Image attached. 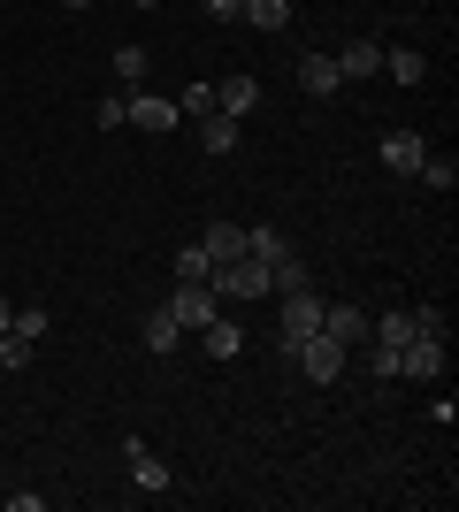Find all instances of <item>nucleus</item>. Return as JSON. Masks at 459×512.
Masks as SVG:
<instances>
[{"mask_svg":"<svg viewBox=\"0 0 459 512\" xmlns=\"http://www.w3.org/2000/svg\"><path fill=\"white\" fill-rule=\"evenodd\" d=\"M62 8H92V0H62Z\"/></svg>","mask_w":459,"mask_h":512,"instance_id":"c756f323","label":"nucleus"},{"mask_svg":"<svg viewBox=\"0 0 459 512\" xmlns=\"http://www.w3.org/2000/svg\"><path fill=\"white\" fill-rule=\"evenodd\" d=\"M299 92H314V100H329V92H345L337 62H329V54H306V62H299Z\"/></svg>","mask_w":459,"mask_h":512,"instance_id":"9b49d317","label":"nucleus"},{"mask_svg":"<svg viewBox=\"0 0 459 512\" xmlns=\"http://www.w3.org/2000/svg\"><path fill=\"white\" fill-rule=\"evenodd\" d=\"M199 344H207V360H238V352H245V329H238V321H207V329H199Z\"/></svg>","mask_w":459,"mask_h":512,"instance_id":"f8f14e48","label":"nucleus"},{"mask_svg":"<svg viewBox=\"0 0 459 512\" xmlns=\"http://www.w3.org/2000/svg\"><path fill=\"white\" fill-rule=\"evenodd\" d=\"M368 306H322V337H337L345 344V352H360V344H368Z\"/></svg>","mask_w":459,"mask_h":512,"instance_id":"423d86ee","label":"nucleus"},{"mask_svg":"<svg viewBox=\"0 0 459 512\" xmlns=\"http://www.w3.org/2000/svg\"><path fill=\"white\" fill-rule=\"evenodd\" d=\"M444 344L452 337H406L398 344V375H444Z\"/></svg>","mask_w":459,"mask_h":512,"instance_id":"0eeeda50","label":"nucleus"},{"mask_svg":"<svg viewBox=\"0 0 459 512\" xmlns=\"http://www.w3.org/2000/svg\"><path fill=\"white\" fill-rule=\"evenodd\" d=\"M421 153H429V138H421V130H406V123L383 130V169H391V176H414Z\"/></svg>","mask_w":459,"mask_h":512,"instance_id":"39448f33","label":"nucleus"},{"mask_svg":"<svg viewBox=\"0 0 459 512\" xmlns=\"http://www.w3.org/2000/svg\"><path fill=\"white\" fill-rule=\"evenodd\" d=\"M146 62H153L146 46H123V54H115V77H123V92H138V85H146Z\"/></svg>","mask_w":459,"mask_h":512,"instance_id":"4be33fe9","label":"nucleus"},{"mask_svg":"<svg viewBox=\"0 0 459 512\" xmlns=\"http://www.w3.org/2000/svg\"><path fill=\"white\" fill-rule=\"evenodd\" d=\"M322 329V291L306 283V291H284V344H299V337H314Z\"/></svg>","mask_w":459,"mask_h":512,"instance_id":"20e7f679","label":"nucleus"},{"mask_svg":"<svg viewBox=\"0 0 459 512\" xmlns=\"http://www.w3.org/2000/svg\"><path fill=\"white\" fill-rule=\"evenodd\" d=\"M414 184H429V192H452V184H459V161H452V153H421Z\"/></svg>","mask_w":459,"mask_h":512,"instance_id":"a211bd4d","label":"nucleus"},{"mask_svg":"<svg viewBox=\"0 0 459 512\" xmlns=\"http://www.w3.org/2000/svg\"><path fill=\"white\" fill-rule=\"evenodd\" d=\"M383 69H391L398 85H421V77H429V54H414V46H391V54H383Z\"/></svg>","mask_w":459,"mask_h":512,"instance_id":"6ab92c4d","label":"nucleus"},{"mask_svg":"<svg viewBox=\"0 0 459 512\" xmlns=\"http://www.w3.org/2000/svg\"><path fill=\"white\" fill-rule=\"evenodd\" d=\"M199 146H207V153H238V115H222V107H215V115H199Z\"/></svg>","mask_w":459,"mask_h":512,"instance_id":"ddd939ff","label":"nucleus"},{"mask_svg":"<svg viewBox=\"0 0 459 512\" xmlns=\"http://www.w3.org/2000/svg\"><path fill=\"white\" fill-rule=\"evenodd\" d=\"M8 329H16L23 344H39L46 329H54V314H46V306H16V314H8Z\"/></svg>","mask_w":459,"mask_h":512,"instance_id":"aec40b11","label":"nucleus"},{"mask_svg":"<svg viewBox=\"0 0 459 512\" xmlns=\"http://www.w3.org/2000/svg\"><path fill=\"white\" fill-rule=\"evenodd\" d=\"M92 123H100V130H123V123H131V92H108V100L92 107Z\"/></svg>","mask_w":459,"mask_h":512,"instance_id":"b1692460","label":"nucleus"},{"mask_svg":"<svg viewBox=\"0 0 459 512\" xmlns=\"http://www.w3.org/2000/svg\"><path fill=\"white\" fill-rule=\"evenodd\" d=\"M245 253L261 260V268H276V260H291V237H284V230H268V222H261V230H245Z\"/></svg>","mask_w":459,"mask_h":512,"instance_id":"f3484780","label":"nucleus"},{"mask_svg":"<svg viewBox=\"0 0 459 512\" xmlns=\"http://www.w3.org/2000/svg\"><path fill=\"white\" fill-rule=\"evenodd\" d=\"M238 16L253 31H291V0H238Z\"/></svg>","mask_w":459,"mask_h":512,"instance_id":"4468645a","label":"nucleus"},{"mask_svg":"<svg viewBox=\"0 0 459 512\" xmlns=\"http://www.w3.org/2000/svg\"><path fill=\"white\" fill-rule=\"evenodd\" d=\"M406 314H414V337H452V329H444V306H406Z\"/></svg>","mask_w":459,"mask_h":512,"instance_id":"bb28decb","label":"nucleus"},{"mask_svg":"<svg viewBox=\"0 0 459 512\" xmlns=\"http://www.w3.org/2000/svg\"><path fill=\"white\" fill-rule=\"evenodd\" d=\"M207 16H215V23H238V0H207Z\"/></svg>","mask_w":459,"mask_h":512,"instance_id":"cd10ccee","label":"nucleus"},{"mask_svg":"<svg viewBox=\"0 0 459 512\" xmlns=\"http://www.w3.org/2000/svg\"><path fill=\"white\" fill-rule=\"evenodd\" d=\"M207 276H215L207 245H184V253H176V283H207Z\"/></svg>","mask_w":459,"mask_h":512,"instance_id":"5701e85b","label":"nucleus"},{"mask_svg":"<svg viewBox=\"0 0 459 512\" xmlns=\"http://www.w3.org/2000/svg\"><path fill=\"white\" fill-rule=\"evenodd\" d=\"M131 123L138 130H176L184 115H176V100H161V92H131Z\"/></svg>","mask_w":459,"mask_h":512,"instance_id":"9d476101","label":"nucleus"},{"mask_svg":"<svg viewBox=\"0 0 459 512\" xmlns=\"http://www.w3.org/2000/svg\"><path fill=\"white\" fill-rule=\"evenodd\" d=\"M169 314H176V329H207V321L222 314V299H215V291H207V283H176Z\"/></svg>","mask_w":459,"mask_h":512,"instance_id":"7ed1b4c3","label":"nucleus"},{"mask_svg":"<svg viewBox=\"0 0 459 512\" xmlns=\"http://www.w3.org/2000/svg\"><path fill=\"white\" fill-rule=\"evenodd\" d=\"M8 314H16V306H8V299H0V329H8Z\"/></svg>","mask_w":459,"mask_h":512,"instance_id":"c85d7f7f","label":"nucleus"},{"mask_svg":"<svg viewBox=\"0 0 459 512\" xmlns=\"http://www.w3.org/2000/svg\"><path fill=\"white\" fill-rule=\"evenodd\" d=\"M406 337H414V314H383V321H368V344H391V352H398Z\"/></svg>","mask_w":459,"mask_h":512,"instance_id":"412c9836","label":"nucleus"},{"mask_svg":"<svg viewBox=\"0 0 459 512\" xmlns=\"http://www.w3.org/2000/svg\"><path fill=\"white\" fill-rule=\"evenodd\" d=\"M329 62H337L345 85H352V77H383V46H375V39H352L345 54H329Z\"/></svg>","mask_w":459,"mask_h":512,"instance_id":"6e6552de","label":"nucleus"},{"mask_svg":"<svg viewBox=\"0 0 459 512\" xmlns=\"http://www.w3.org/2000/svg\"><path fill=\"white\" fill-rule=\"evenodd\" d=\"M215 107H222V115H238V123H245V115L261 107V77H222V85H215Z\"/></svg>","mask_w":459,"mask_h":512,"instance_id":"1a4fd4ad","label":"nucleus"},{"mask_svg":"<svg viewBox=\"0 0 459 512\" xmlns=\"http://www.w3.org/2000/svg\"><path fill=\"white\" fill-rule=\"evenodd\" d=\"M123 467H131V482H138V490H153V497H161V490H176L169 459H161V451H153V444H138V436H131V444H123Z\"/></svg>","mask_w":459,"mask_h":512,"instance_id":"f03ea898","label":"nucleus"},{"mask_svg":"<svg viewBox=\"0 0 459 512\" xmlns=\"http://www.w3.org/2000/svg\"><path fill=\"white\" fill-rule=\"evenodd\" d=\"M199 245H207V260L222 268V260L245 253V230H238V222H207V237H199Z\"/></svg>","mask_w":459,"mask_h":512,"instance_id":"dca6fc26","label":"nucleus"},{"mask_svg":"<svg viewBox=\"0 0 459 512\" xmlns=\"http://www.w3.org/2000/svg\"><path fill=\"white\" fill-rule=\"evenodd\" d=\"M284 352H291V360H299V375H306V383H337V375H345V367H352V352H345V344H337V337H322V329H314V337H299V344H284Z\"/></svg>","mask_w":459,"mask_h":512,"instance_id":"f257e3e1","label":"nucleus"},{"mask_svg":"<svg viewBox=\"0 0 459 512\" xmlns=\"http://www.w3.org/2000/svg\"><path fill=\"white\" fill-rule=\"evenodd\" d=\"M138 8H161V0H138Z\"/></svg>","mask_w":459,"mask_h":512,"instance_id":"7c9ffc66","label":"nucleus"},{"mask_svg":"<svg viewBox=\"0 0 459 512\" xmlns=\"http://www.w3.org/2000/svg\"><path fill=\"white\" fill-rule=\"evenodd\" d=\"M138 337H146V352H176V337H184V329H176L169 306H153V314L138 321Z\"/></svg>","mask_w":459,"mask_h":512,"instance_id":"2eb2a0df","label":"nucleus"},{"mask_svg":"<svg viewBox=\"0 0 459 512\" xmlns=\"http://www.w3.org/2000/svg\"><path fill=\"white\" fill-rule=\"evenodd\" d=\"M176 115H215V85H207V77L184 85V92H176Z\"/></svg>","mask_w":459,"mask_h":512,"instance_id":"393cba45","label":"nucleus"},{"mask_svg":"<svg viewBox=\"0 0 459 512\" xmlns=\"http://www.w3.org/2000/svg\"><path fill=\"white\" fill-rule=\"evenodd\" d=\"M31 352H39V344H23L16 329H0V367H31Z\"/></svg>","mask_w":459,"mask_h":512,"instance_id":"a878e982","label":"nucleus"}]
</instances>
